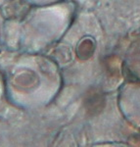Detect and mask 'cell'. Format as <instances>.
I'll return each instance as SVG.
<instances>
[{"label": "cell", "mask_w": 140, "mask_h": 147, "mask_svg": "<svg viewBox=\"0 0 140 147\" xmlns=\"http://www.w3.org/2000/svg\"><path fill=\"white\" fill-rule=\"evenodd\" d=\"M104 104H105V98L100 90L93 88L87 92L85 96L84 105L86 111L90 115H96L100 113L104 108Z\"/></svg>", "instance_id": "6da1fadb"}]
</instances>
